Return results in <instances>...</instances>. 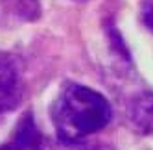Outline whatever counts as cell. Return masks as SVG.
Listing matches in <instances>:
<instances>
[{
  "label": "cell",
  "mask_w": 153,
  "mask_h": 150,
  "mask_svg": "<svg viewBox=\"0 0 153 150\" xmlns=\"http://www.w3.org/2000/svg\"><path fill=\"white\" fill-rule=\"evenodd\" d=\"M22 96L20 65L17 58L0 54V117L17 108Z\"/></svg>",
  "instance_id": "2"
},
{
  "label": "cell",
  "mask_w": 153,
  "mask_h": 150,
  "mask_svg": "<svg viewBox=\"0 0 153 150\" xmlns=\"http://www.w3.org/2000/svg\"><path fill=\"white\" fill-rule=\"evenodd\" d=\"M52 119L57 135L65 143H74L105 128L111 121V106L98 91L68 83L53 102Z\"/></svg>",
  "instance_id": "1"
},
{
  "label": "cell",
  "mask_w": 153,
  "mask_h": 150,
  "mask_svg": "<svg viewBox=\"0 0 153 150\" xmlns=\"http://www.w3.org/2000/svg\"><path fill=\"white\" fill-rule=\"evenodd\" d=\"M129 121L137 132L153 135V93L138 94L129 106Z\"/></svg>",
  "instance_id": "4"
},
{
  "label": "cell",
  "mask_w": 153,
  "mask_h": 150,
  "mask_svg": "<svg viewBox=\"0 0 153 150\" xmlns=\"http://www.w3.org/2000/svg\"><path fill=\"white\" fill-rule=\"evenodd\" d=\"M142 22L146 24L148 30L153 32V2H146L142 6Z\"/></svg>",
  "instance_id": "5"
},
{
  "label": "cell",
  "mask_w": 153,
  "mask_h": 150,
  "mask_svg": "<svg viewBox=\"0 0 153 150\" xmlns=\"http://www.w3.org/2000/svg\"><path fill=\"white\" fill-rule=\"evenodd\" d=\"M0 150H45L42 135L30 113L22 117V121L19 122L11 141L4 145Z\"/></svg>",
  "instance_id": "3"
}]
</instances>
